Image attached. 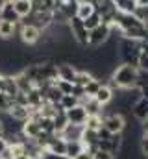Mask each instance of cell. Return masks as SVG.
Instances as JSON below:
<instances>
[{
    "label": "cell",
    "instance_id": "1",
    "mask_svg": "<svg viewBox=\"0 0 148 159\" xmlns=\"http://www.w3.org/2000/svg\"><path fill=\"white\" fill-rule=\"evenodd\" d=\"M141 70L135 67V65H130V63H120L118 67L113 69L111 72V87H117L120 91H130V89H135L137 85V80H139Z\"/></svg>",
    "mask_w": 148,
    "mask_h": 159
},
{
    "label": "cell",
    "instance_id": "2",
    "mask_svg": "<svg viewBox=\"0 0 148 159\" xmlns=\"http://www.w3.org/2000/svg\"><path fill=\"white\" fill-rule=\"evenodd\" d=\"M117 46H118V57L122 59V63H130V65H135V67H137L139 54H141L139 41L120 37L118 43H117Z\"/></svg>",
    "mask_w": 148,
    "mask_h": 159
},
{
    "label": "cell",
    "instance_id": "3",
    "mask_svg": "<svg viewBox=\"0 0 148 159\" xmlns=\"http://www.w3.org/2000/svg\"><path fill=\"white\" fill-rule=\"evenodd\" d=\"M111 35H113L111 26H108V24H104V22H102V24H98L96 28L89 30L87 46H89V48H100V46H104V44L111 39Z\"/></svg>",
    "mask_w": 148,
    "mask_h": 159
},
{
    "label": "cell",
    "instance_id": "4",
    "mask_svg": "<svg viewBox=\"0 0 148 159\" xmlns=\"http://www.w3.org/2000/svg\"><path fill=\"white\" fill-rule=\"evenodd\" d=\"M67 26H69V32H71L72 39L76 41V43H78L80 46L87 48V39H89V30L85 28L83 20H81V19H78V17L74 15L72 19H69Z\"/></svg>",
    "mask_w": 148,
    "mask_h": 159
},
{
    "label": "cell",
    "instance_id": "5",
    "mask_svg": "<svg viewBox=\"0 0 148 159\" xmlns=\"http://www.w3.org/2000/svg\"><path fill=\"white\" fill-rule=\"evenodd\" d=\"M102 126L109 133H122L126 129V119L118 111H113L108 115H102Z\"/></svg>",
    "mask_w": 148,
    "mask_h": 159
},
{
    "label": "cell",
    "instance_id": "6",
    "mask_svg": "<svg viewBox=\"0 0 148 159\" xmlns=\"http://www.w3.org/2000/svg\"><path fill=\"white\" fill-rule=\"evenodd\" d=\"M96 148L106 150V152H109V154H113V156L117 157V154L122 150V133H109L108 139L98 141Z\"/></svg>",
    "mask_w": 148,
    "mask_h": 159
},
{
    "label": "cell",
    "instance_id": "7",
    "mask_svg": "<svg viewBox=\"0 0 148 159\" xmlns=\"http://www.w3.org/2000/svg\"><path fill=\"white\" fill-rule=\"evenodd\" d=\"M19 35H21V41L24 44H37L43 37V32L34 24H21L19 26Z\"/></svg>",
    "mask_w": 148,
    "mask_h": 159
},
{
    "label": "cell",
    "instance_id": "8",
    "mask_svg": "<svg viewBox=\"0 0 148 159\" xmlns=\"http://www.w3.org/2000/svg\"><path fill=\"white\" fill-rule=\"evenodd\" d=\"M44 152L54 154V156H65V152H67V141H65L61 135L54 133V135H50V137L46 139V143H44Z\"/></svg>",
    "mask_w": 148,
    "mask_h": 159
},
{
    "label": "cell",
    "instance_id": "9",
    "mask_svg": "<svg viewBox=\"0 0 148 159\" xmlns=\"http://www.w3.org/2000/svg\"><path fill=\"white\" fill-rule=\"evenodd\" d=\"M65 117H67V120H69V124L83 126L89 115H87L85 107H83L81 104H78V106H74V107H71V109H67V111H65Z\"/></svg>",
    "mask_w": 148,
    "mask_h": 159
},
{
    "label": "cell",
    "instance_id": "10",
    "mask_svg": "<svg viewBox=\"0 0 148 159\" xmlns=\"http://www.w3.org/2000/svg\"><path fill=\"white\" fill-rule=\"evenodd\" d=\"M130 111H132V115L139 120V122H146L148 120V98L139 96V98L133 102V106H132Z\"/></svg>",
    "mask_w": 148,
    "mask_h": 159
},
{
    "label": "cell",
    "instance_id": "11",
    "mask_svg": "<svg viewBox=\"0 0 148 159\" xmlns=\"http://www.w3.org/2000/svg\"><path fill=\"white\" fill-rule=\"evenodd\" d=\"M76 72H78V69H76V65H72V63H58V80L74 83Z\"/></svg>",
    "mask_w": 148,
    "mask_h": 159
},
{
    "label": "cell",
    "instance_id": "12",
    "mask_svg": "<svg viewBox=\"0 0 148 159\" xmlns=\"http://www.w3.org/2000/svg\"><path fill=\"white\" fill-rule=\"evenodd\" d=\"M100 106H108L111 100H113V87L111 85H106V83H102L100 85V89L96 91V94L93 96Z\"/></svg>",
    "mask_w": 148,
    "mask_h": 159
},
{
    "label": "cell",
    "instance_id": "13",
    "mask_svg": "<svg viewBox=\"0 0 148 159\" xmlns=\"http://www.w3.org/2000/svg\"><path fill=\"white\" fill-rule=\"evenodd\" d=\"M9 117L17 122H24V120L30 119V107L28 106H19V104H13V107L9 109L7 113Z\"/></svg>",
    "mask_w": 148,
    "mask_h": 159
},
{
    "label": "cell",
    "instance_id": "14",
    "mask_svg": "<svg viewBox=\"0 0 148 159\" xmlns=\"http://www.w3.org/2000/svg\"><path fill=\"white\" fill-rule=\"evenodd\" d=\"M19 30V22H9L0 19V39H11Z\"/></svg>",
    "mask_w": 148,
    "mask_h": 159
},
{
    "label": "cell",
    "instance_id": "15",
    "mask_svg": "<svg viewBox=\"0 0 148 159\" xmlns=\"http://www.w3.org/2000/svg\"><path fill=\"white\" fill-rule=\"evenodd\" d=\"M111 2H113V6H115V9L118 13H130V15H133L135 9H137V2L135 0H111Z\"/></svg>",
    "mask_w": 148,
    "mask_h": 159
},
{
    "label": "cell",
    "instance_id": "16",
    "mask_svg": "<svg viewBox=\"0 0 148 159\" xmlns=\"http://www.w3.org/2000/svg\"><path fill=\"white\" fill-rule=\"evenodd\" d=\"M0 19H2V20H9V22H19V20H21L11 2H6V4L0 7Z\"/></svg>",
    "mask_w": 148,
    "mask_h": 159
},
{
    "label": "cell",
    "instance_id": "17",
    "mask_svg": "<svg viewBox=\"0 0 148 159\" xmlns=\"http://www.w3.org/2000/svg\"><path fill=\"white\" fill-rule=\"evenodd\" d=\"M13 7L19 15V19H26L32 11H34V6H32V0H17L13 2Z\"/></svg>",
    "mask_w": 148,
    "mask_h": 159
},
{
    "label": "cell",
    "instance_id": "18",
    "mask_svg": "<svg viewBox=\"0 0 148 159\" xmlns=\"http://www.w3.org/2000/svg\"><path fill=\"white\" fill-rule=\"evenodd\" d=\"M139 46H141V54H139L137 69L141 72H148V41H139Z\"/></svg>",
    "mask_w": 148,
    "mask_h": 159
},
{
    "label": "cell",
    "instance_id": "19",
    "mask_svg": "<svg viewBox=\"0 0 148 159\" xmlns=\"http://www.w3.org/2000/svg\"><path fill=\"white\" fill-rule=\"evenodd\" d=\"M81 129H83V126H76V124H67V128L59 133L65 141H76V139H80V135H81Z\"/></svg>",
    "mask_w": 148,
    "mask_h": 159
},
{
    "label": "cell",
    "instance_id": "20",
    "mask_svg": "<svg viewBox=\"0 0 148 159\" xmlns=\"http://www.w3.org/2000/svg\"><path fill=\"white\" fill-rule=\"evenodd\" d=\"M52 122H54V131L59 135V133L67 128V124H69V120H67V117H65V111L59 109V111L52 117Z\"/></svg>",
    "mask_w": 148,
    "mask_h": 159
},
{
    "label": "cell",
    "instance_id": "21",
    "mask_svg": "<svg viewBox=\"0 0 148 159\" xmlns=\"http://www.w3.org/2000/svg\"><path fill=\"white\" fill-rule=\"evenodd\" d=\"M4 93L9 94V96H13V98H15V94L19 93L17 81H15L13 76H9V74H4Z\"/></svg>",
    "mask_w": 148,
    "mask_h": 159
},
{
    "label": "cell",
    "instance_id": "22",
    "mask_svg": "<svg viewBox=\"0 0 148 159\" xmlns=\"http://www.w3.org/2000/svg\"><path fill=\"white\" fill-rule=\"evenodd\" d=\"M81 150H83V144H81L80 139H76V141H67V152H65V156L69 159H72L74 156H78Z\"/></svg>",
    "mask_w": 148,
    "mask_h": 159
},
{
    "label": "cell",
    "instance_id": "23",
    "mask_svg": "<svg viewBox=\"0 0 148 159\" xmlns=\"http://www.w3.org/2000/svg\"><path fill=\"white\" fill-rule=\"evenodd\" d=\"M80 104V100L74 96V94H63L61 98H59V107L63 109V111H67V109H71V107H74V106H78Z\"/></svg>",
    "mask_w": 148,
    "mask_h": 159
},
{
    "label": "cell",
    "instance_id": "24",
    "mask_svg": "<svg viewBox=\"0 0 148 159\" xmlns=\"http://www.w3.org/2000/svg\"><path fill=\"white\" fill-rule=\"evenodd\" d=\"M95 13V6L93 4H78V9H76V17L85 20L87 17H91Z\"/></svg>",
    "mask_w": 148,
    "mask_h": 159
},
{
    "label": "cell",
    "instance_id": "25",
    "mask_svg": "<svg viewBox=\"0 0 148 159\" xmlns=\"http://www.w3.org/2000/svg\"><path fill=\"white\" fill-rule=\"evenodd\" d=\"M13 104H15L13 96L6 94V93L2 91V93H0V113H9V109L13 107Z\"/></svg>",
    "mask_w": 148,
    "mask_h": 159
},
{
    "label": "cell",
    "instance_id": "26",
    "mask_svg": "<svg viewBox=\"0 0 148 159\" xmlns=\"http://www.w3.org/2000/svg\"><path fill=\"white\" fill-rule=\"evenodd\" d=\"M95 78L91 72H87V70H78L76 72V78H74V85H78V87H85L91 80Z\"/></svg>",
    "mask_w": 148,
    "mask_h": 159
},
{
    "label": "cell",
    "instance_id": "27",
    "mask_svg": "<svg viewBox=\"0 0 148 159\" xmlns=\"http://www.w3.org/2000/svg\"><path fill=\"white\" fill-rule=\"evenodd\" d=\"M100 85H102V80L98 78H93L85 87H83V91H85V96H89V98H93L95 94H96V91L100 89Z\"/></svg>",
    "mask_w": 148,
    "mask_h": 159
},
{
    "label": "cell",
    "instance_id": "28",
    "mask_svg": "<svg viewBox=\"0 0 148 159\" xmlns=\"http://www.w3.org/2000/svg\"><path fill=\"white\" fill-rule=\"evenodd\" d=\"M83 128H89V129L98 131V129L102 128V115H91V117H87L85 124H83Z\"/></svg>",
    "mask_w": 148,
    "mask_h": 159
},
{
    "label": "cell",
    "instance_id": "29",
    "mask_svg": "<svg viewBox=\"0 0 148 159\" xmlns=\"http://www.w3.org/2000/svg\"><path fill=\"white\" fill-rule=\"evenodd\" d=\"M54 85L59 89L61 94H72V89H74V83L71 81H63V80H54Z\"/></svg>",
    "mask_w": 148,
    "mask_h": 159
},
{
    "label": "cell",
    "instance_id": "30",
    "mask_svg": "<svg viewBox=\"0 0 148 159\" xmlns=\"http://www.w3.org/2000/svg\"><path fill=\"white\" fill-rule=\"evenodd\" d=\"M83 24H85V28H87V30H93V28H96L98 24H102V19H100V15L95 11L91 17H87V19L83 20Z\"/></svg>",
    "mask_w": 148,
    "mask_h": 159
},
{
    "label": "cell",
    "instance_id": "31",
    "mask_svg": "<svg viewBox=\"0 0 148 159\" xmlns=\"http://www.w3.org/2000/svg\"><path fill=\"white\" fill-rule=\"evenodd\" d=\"M145 26H148V6H137L135 13H133Z\"/></svg>",
    "mask_w": 148,
    "mask_h": 159
},
{
    "label": "cell",
    "instance_id": "32",
    "mask_svg": "<svg viewBox=\"0 0 148 159\" xmlns=\"http://www.w3.org/2000/svg\"><path fill=\"white\" fill-rule=\"evenodd\" d=\"M139 146H141V154L145 156V159H148V129H145V131H143Z\"/></svg>",
    "mask_w": 148,
    "mask_h": 159
},
{
    "label": "cell",
    "instance_id": "33",
    "mask_svg": "<svg viewBox=\"0 0 148 159\" xmlns=\"http://www.w3.org/2000/svg\"><path fill=\"white\" fill-rule=\"evenodd\" d=\"M93 159H115V156L109 154V152H106V150L95 148V150H93Z\"/></svg>",
    "mask_w": 148,
    "mask_h": 159
},
{
    "label": "cell",
    "instance_id": "34",
    "mask_svg": "<svg viewBox=\"0 0 148 159\" xmlns=\"http://www.w3.org/2000/svg\"><path fill=\"white\" fill-rule=\"evenodd\" d=\"M72 159H93V152L91 150H87V148H83L78 156H74Z\"/></svg>",
    "mask_w": 148,
    "mask_h": 159
},
{
    "label": "cell",
    "instance_id": "35",
    "mask_svg": "<svg viewBox=\"0 0 148 159\" xmlns=\"http://www.w3.org/2000/svg\"><path fill=\"white\" fill-rule=\"evenodd\" d=\"M41 159H69L67 156H54V154H48V152H44Z\"/></svg>",
    "mask_w": 148,
    "mask_h": 159
},
{
    "label": "cell",
    "instance_id": "36",
    "mask_svg": "<svg viewBox=\"0 0 148 159\" xmlns=\"http://www.w3.org/2000/svg\"><path fill=\"white\" fill-rule=\"evenodd\" d=\"M0 159H15V157H13V154H11V150H9V146L0 154Z\"/></svg>",
    "mask_w": 148,
    "mask_h": 159
},
{
    "label": "cell",
    "instance_id": "37",
    "mask_svg": "<svg viewBox=\"0 0 148 159\" xmlns=\"http://www.w3.org/2000/svg\"><path fill=\"white\" fill-rule=\"evenodd\" d=\"M6 148H7V139H6V137H0V154H2Z\"/></svg>",
    "mask_w": 148,
    "mask_h": 159
},
{
    "label": "cell",
    "instance_id": "38",
    "mask_svg": "<svg viewBox=\"0 0 148 159\" xmlns=\"http://www.w3.org/2000/svg\"><path fill=\"white\" fill-rule=\"evenodd\" d=\"M78 4H93V6H96L98 0H78Z\"/></svg>",
    "mask_w": 148,
    "mask_h": 159
},
{
    "label": "cell",
    "instance_id": "39",
    "mask_svg": "<svg viewBox=\"0 0 148 159\" xmlns=\"http://www.w3.org/2000/svg\"><path fill=\"white\" fill-rule=\"evenodd\" d=\"M6 135V129H4V120L0 119V137H4Z\"/></svg>",
    "mask_w": 148,
    "mask_h": 159
},
{
    "label": "cell",
    "instance_id": "40",
    "mask_svg": "<svg viewBox=\"0 0 148 159\" xmlns=\"http://www.w3.org/2000/svg\"><path fill=\"white\" fill-rule=\"evenodd\" d=\"M4 91V74H0V93Z\"/></svg>",
    "mask_w": 148,
    "mask_h": 159
},
{
    "label": "cell",
    "instance_id": "41",
    "mask_svg": "<svg viewBox=\"0 0 148 159\" xmlns=\"http://www.w3.org/2000/svg\"><path fill=\"white\" fill-rule=\"evenodd\" d=\"M137 6H148V0H135Z\"/></svg>",
    "mask_w": 148,
    "mask_h": 159
},
{
    "label": "cell",
    "instance_id": "42",
    "mask_svg": "<svg viewBox=\"0 0 148 159\" xmlns=\"http://www.w3.org/2000/svg\"><path fill=\"white\" fill-rule=\"evenodd\" d=\"M15 159H32V157H30L28 154H22V156H17V157H15Z\"/></svg>",
    "mask_w": 148,
    "mask_h": 159
}]
</instances>
